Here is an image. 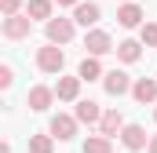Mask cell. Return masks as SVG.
Listing matches in <instances>:
<instances>
[{"instance_id":"cell-19","label":"cell","mask_w":157,"mask_h":153,"mask_svg":"<svg viewBox=\"0 0 157 153\" xmlns=\"http://www.w3.org/2000/svg\"><path fill=\"white\" fill-rule=\"evenodd\" d=\"M26 15L29 18H51V0H29V7H26Z\"/></svg>"},{"instance_id":"cell-16","label":"cell","mask_w":157,"mask_h":153,"mask_svg":"<svg viewBox=\"0 0 157 153\" xmlns=\"http://www.w3.org/2000/svg\"><path fill=\"white\" fill-rule=\"evenodd\" d=\"M84 153H113V139L99 131V135H91V139L84 142Z\"/></svg>"},{"instance_id":"cell-11","label":"cell","mask_w":157,"mask_h":153,"mask_svg":"<svg viewBox=\"0 0 157 153\" xmlns=\"http://www.w3.org/2000/svg\"><path fill=\"white\" fill-rule=\"evenodd\" d=\"M117 22L124 26V29H135V26L143 22V7H139V4H132V0H124V4L117 7Z\"/></svg>"},{"instance_id":"cell-25","label":"cell","mask_w":157,"mask_h":153,"mask_svg":"<svg viewBox=\"0 0 157 153\" xmlns=\"http://www.w3.org/2000/svg\"><path fill=\"white\" fill-rule=\"evenodd\" d=\"M0 153H11V142H0Z\"/></svg>"},{"instance_id":"cell-22","label":"cell","mask_w":157,"mask_h":153,"mask_svg":"<svg viewBox=\"0 0 157 153\" xmlns=\"http://www.w3.org/2000/svg\"><path fill=\"white\" fill-rule=\"evenodd\" d=\"M18 7H22V0H0V11L4 15H18Z\"/></svg>"},{"instance_id":"cell-13","label":"cell","mask_w":157,"mask_h":153,"mask_svg":"<svg viewBox=\"0 0 157 153\" xmlns=\"http://www.w3.org/2000/svg\"><path fill=\"white\" fill-rule=\"evenodd\" d=\"M55 95H59L62 102H77V95H80V76H59Z\"/></svg>"},{"instance_id":"cell-5","label":"cell","mask_w":157,"mask_h":153,"mask_svg":"<svg viewBox=\"0 0 157 153\" xmlns=\"http://www.w3.org/2000/svg\"><path fill=\"white\" fill-rule=\"evenodd\" d=\"M99 18H102V7H99L95 0H80L77 7H73V22L84 26V29H88V26H95Z\"/></svg>"},{"instance_id":"cell-1","label":"cell","mask_w":157,"mask_h":153,"mask_svg":"<svg viewBox=\"0 0 157 153\" xmlns=\"http://www.w3.org/2000/svg\"><path fill=\"white\" fill-rule=\"evenodd\" d=\"M37 66H40V73H62V66H66L62 47H55L51 40H48L44 47H37Z\"/></svg>"},{"instance_id":"cell-15","label":"cell","mask_w":157,"mask_h":153,"mask_svg":"<svg viewBox=\"0 0 157 153\" xmlns=\"http://www.w3.org/2000/svg\"><path fill=\"white\" fill-rule=\"evenodd\" d=\"M139 55H143V44L139 40H121L117 44V58L121 62H139Z\"/></svg>"},{"instance_id":"cell-18","label":"cell","mask_w":157,"mask_h":153,"mask_svg":"<svg viewBox=\"0 0 157 153\" xmlns=\"http://www.w3.org/2000/svg\"><path fill=\"white\" fill-rule=\"evenodd\" d=\"M55 150V135H29V153H51Z\"/></svg>"},{"instance_id":"cell-10","label":"cell","mask_w":157,"mask_h":153,"mask_svg":"<svg viewBox=\"0 0 157 153\" xmlns=\"http://www.w3.org/2000/svg\"><path fill=\"white\" fill-rule=\"evenodd\" d=\"M132 95H135V102H157V80L154 76H139L135 84H132Z\"/></svg>"},{"instance_id":"cell-7","label":"cell","mask_w":157,"mask_h":153,"mask_svg":"<svg viewBox=\"0 0 157 153\" xmlns=\"http://www.w3.org/2000/svg\"><path fill=\"white\" fill-rule=\"evenodd\" d=\"M121 146H124V150H143V146H150V142H146V128H143V124H124V128H121Z\"/></svg>"},{"instance_id":"cell-9","label":"cell","mask_w":157,"mask_h":153,"mask_svg":"<svg viewBox=\"0 0 157 153\" xmlns=\"http://www.w3.org/2000/svg\"><path fill=\"white\" fill-rule=\"evenodd\" d=\"M84 47H88V55H106V51H117L106 29H91V33L84 37Z\"/></svg>"},{"instance_id":"cell-17","label":"cell","mask_w":157,"mask_h":153,"mask_svg":"<svg viewBox=\"0 0 157 153\" xmlns=\"http://www.w3.org/2000/svg\"><path fill=\"white\" fill-rule=\"evenodd\" d=\"M77 76H80V80H99V76H102V66H99V55H88V58L80 62Z\"/></svg>"},{"instance_id":"cell-23","label":"cell","mask_w":157,"mask_h":153,"mask_svg":"<svg viewBox=\"0 0 157 153\" xmlns=\"http://www.w3.org/2000/svg\"><path fill=\"white\" fill-rule=\"evenodd\" d=\"M55 4H59V7H77L80 0H55Z\"/></svg>"},{"instance_id":"cell-14","label":"cell","mask_w":157,"mask_h":153,"mask_svg":"<svg viewBox=\"0 0 157 153\" xmlns=\"http://www.w3.org/2000/svg\"><path fill=\"white\" fill-rule=\"evenodd\" d=\"M121 128H124V117H121V110H106V113H102V120H99V131L113 139V135H121Z\"/></svg>"},{"instance_id":"cell-8","label":"cell","mask_w":157,"mask_h":153,"mask_svg":"<svg viewBox=\"0 0 157 153\" xmlns=\"http://www.w3.org/2000/svg\"><path fill=\"white\" fill-rule=\"evenodd\" d=\"M102 88H106V95H124V91H132V80L124 69H110V73H102Z\"/></svg>"},{"instance_id":"cell-4","label":"cell","mask_w":157,"mask_h":153,"mask_svg":"<svg viewBox=\"0 0 157 153\" xmlns=\"http://www.w3.org/2000/svg\"><path fill=\"white\" fill-rule=\"evenodd\" d=\"M44 33H48L51 44H70L73 40V18H48Z\"/></svg>"},{"instance_id":"cell-21","label":"cell","mask_w":157,"mask_h":153,"mask_svg":"<svg viewBox=\"0 0 157 153\" xmlns=\"http://www.w3.org/2000/svg\"><path fill=\"white\" fill-rule=\"evenodd\" d=\"M11 84H15V69H11V66H0V88L7 91Z\"/></svg>"},{"instance_id":"cell-24","label":"cell","mask_w":157,"mask_h":153,"mask_svg":"<svg viewBox=\"0 0 157 153\" xmlns=\"http://www.w3.org/2000/svg\"><path fill=\"white\" fill-rule=\"evenodd\" d=\"M146 150H150V153H157V135L150 139V146H146Z\"/></svg>"},{"instance_id":"cell-6","label":"cell","mask_w":157,"mask_h":153,"mask_svg":"<svg viewBox=\"0 0 157 153\" xmlns=\"http://www.w3.org/2000/svg\"><path fill=\"white\" fill-rule=\"evenodd\" d=\"M51 99H55V88H44V84H37V88L26 91V106H29L33 113H44V110L51 106Z\"/></svg>"},{"instance_id":"cell-12","label":"cell","mask_w":157,"mask_h":153,"mask_svg":"<svg viewBox=\"0 0 157 153\" xmlns=\"http://www.w3.org/2000/svg\"><path fill=\"white\" fill-rule=\"evenodd\" d=\"M73 117H77L80 124H99L102 120V110H99V102H91V99H80L77 110H73Z\"/></svg>"},{"instance_id":"cell-26","label":"cell","mask_w":157,"mask_h":153,"mask_svg":"<svg viewBox=\"0 0 157 153\" xmlns=\"http://www.w3.org/2000/svg\"><path fill=\"white\" fill-rule=\"evenodd\" d=\"M154 120H157V110H154Z\"/></svg>"},{"instance_id":"cell-20","label":"cell","mask_w":157,"mask_h":153,"mask_svg":"<svg viewBox=\"0 0 157 153\" xmlns=\"http://www.w3.org/2000/svg\"><path fill=\"white\" fill-rule=\"evenodd\" d=\"M143 44L157 47V26H154V22H146V26H143Z\"/></svg>"},{"instance_id":"cell-3","label":"cell","mask_w":157,"mask_h":153,"mask_svg":"<svg viewBox=\"0 0 157 153\" xmlns=\"http://www.w3.org/2000/svg\"><path fill=\"white\" fill-rule=\"evenodd\" d=\"M29 26H33V18L29 15H4V37L7 40H22V37H29Z\"/></svg>"},{"instance_id":"cell-2","label":"cell","mask_w":157,"mask_h":153,"mask_svg":"<svg viewBox=\"0 0 157 153\" xmlns=\"http://www.w3.org/2000/svg\"><path fill=\"white\" fill-rule=\"evenodd\" d=\"M77 124H80L77 117H70V113H55V117H51V124H48V131H51L59 142H70V139L77 135Z\"/></svg>"}]
</instances>
